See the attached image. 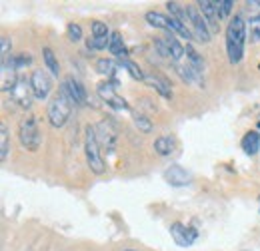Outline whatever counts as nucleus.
Masks as SVG:
<instances>
[{
	"label": "nucleus",
	"instance_id": "obj_33",
	"mask_svg": "<svg viewBox=\"0 0 260 251\" xmlns=\"http://www.w3.org/2000/svg\"><path fill=\"white\" fill-rule=\"evenodd\" d=\"M250 24V40L252 42H260V20L248 22Z\"/></svg>",
	"mask_w": 260,
	"mask_h": 251
},
{
	"label": "nucleus",
	"instance_id": "obj_28",
	"mask_svg": "<svg viewBox=\"0 0 260 251\" xmlns=\"http://www.w3.org/2000/svg\"><path fill=\"white\" fill-rule=\"evenodd\" d=\"M134 126H136L140 132H144V133H148V132L152 130V122L146 118V116H142V114H134Z\"/></svg>",
	"mask_w": 260,
	"mask_h": 251
},
{
	"label": "nucleus",
	"instance_id": "obj_6",
	"mask_svg": "<svg viewBox=\"0 0 260 251\" xmlns=\"http://www.w3.org/2000/svg\"><path fill=\"white\" fill-rule=\"evenodd\" d=\"M32 86H30V82H26L24 78H18L16 80V84L10 88V100L16 104V106H20L24 110H28L32 106Z\"/></svg>",
	"mask_w": 260,
	"mask_h": 251
},
{
	"label": "nucleus",
	"instance_id": "obj_5",
	"mask_svg": "<svg viewBox=\"0 0 260 251\" xmlns=\"http://www.w3.org/2000/svg\"><path fill=\"white\" fill-rule=\"evenodd\" d=\"M186 12H188V22L192 26V34L198 42H210V28L204 20V16L198 8V4H188L186 6Z\"/></svg>",
	"mask_w": 260,
	"mask_h": 251
},
{
	"label": "nucleus",
	"instance_id": "obj_27",
	"mask_svg": "<svg viewBox=\"0 0 260 251\" xmlns=\"http://www.w3.org/2000/svg\"><path fill=\"white\" fill-rule=\"evenodd\" d=\"M214 4H216V10H218V14H220V18H228L230 12H232V8H234V2H232V0H218V2H214Z\"/></svg>",
	"mask_w": 260,
	"mask_h": 251
},
{
	"label": "nucleus",
	"instance_id": "obj_7",
	"mask_svg": "<svg viewBox=\"0 0 260 251\" xmlns=\"http://www.w3.org/2000/svg\"><path fill=\"white\" fill-rule=\"evenodd\" d=\"M96 136H98V142L104 144L108 152H114V146L118 140V130H116V124L112 122V118H106L100 122V126L96 128Z\"/></svg>",
	"mask_w": 260,
	"mask_h": 251
},
{
	"label": "nucleus",
	"instance_id": "obj_20",
	"mask_svg": "<svg viewBox=\"0 0 260 251\" xmlns=\"http://www.w3.org/2000/svg\"><path fill=\"white\" fill-rule=\"evenodd\" d=\"M148 84H152V86L156 88V92L160 94V96H164V98H172V92H170V86L168 84L162 80V78H158V76H152V74H146V78H144Z\"/></svg>",
	"mask_w": 260,
	"mask_h": 251
},
{
	"label": "nucleus",
	"instance_id": "obj_12",
	"mask_svg": "<svg viewBox=\"0 0 260 251\" xmlns=\"http://www.w3.org/2000/svg\"><path fill=\"white\" fill-rule=\"evenodd\" d=\"M164 179L170 183V186L180 188V186H188L192 177L182 165H170L168 170L164 172Z\"/></svg>",
	"mask_w": 260,
	"mask_h": 251
},
{
	"label": "nucleus",
	"instance_id": "obj_14",
	"mask_svg": "<svg viewBox=\"0 0 260 251\" xmlns=\"http://www.w3.org/2000/svg\"><path fill=\"white\" fill-rule=\"evenodd\" d=\"M242 149H244L248 156L258 154V149H260V133L258 132H248L246 136L242 138Z\"/></svg>",
	"mask_w": 260,
	"mask_h": 251
},
{
	"label": "nucleus",
	"instance_id": "obj_21",
	"mask_svg": "<svg viewBox=\"0 0 260 251\" xmlns=\"http://www.w3.org/2000/svg\"><path fill=\"white\" fill-rule=\"evenodd\" d=\"M118 62H120V66H122V68H124L130 76H132V78H136V80H144V78H146V74L138 68V64H134L132 60H128V58L120 56V58H118Z\"/></svg>",
	"mask_w": 260,
	"mask_h": 251
},
{
	"label": "nucleus",
	"instance_id": "obj_26",
	"mask_svg": "<svg viewBox=\"0 0 260 251\" xmlns=\"http://www.w3.org/2000/svg\"><path fill=\"white\" fill-rule=\"evenodd\" d=\"M246 8V14H248V22H254V20H260V0H250V2L244 4Z\"/></svg>",
	"mask_w": 260,
	"mask_h": 251
},
{
	"label": "nucleus",
	"instance_id": "obj_31",
	"mask_svg": "<svg viewBox=\"0 0 260 251\" xmlns=\"http://www.w3.org/2000/svg\"><path fill=\"white\" fill-rule=\"evenodd\" d=\"M152 46L156 48V52L162 56V58H170V50H168V44H166V38H154Z\"/></svg>",
	"mask_w": 260,
	"mask_h": 251
},
{
	"label": "nucleus",
	"instance_id": "obj_16",
	"mask_svg": "<svg viewBox=\"0 0 260 251\" xmlns=\"http://www.w3.org/2000/svg\"><path fill=\"white\" fill-rule=\"evenodd\" d=\"M166 44H168V50H170V58L174 60V64H178V62H180L184 56H186V48L180 44V42H178L172 34L166 38Z\"/></svg>",
	"mask_w": 260,
	"mask_h": 251
},
{
	"label": "nucleus",
	"instance_id": "obj_10",
	"mask_svg": "<svg viewBox=\"0 0 260 251\" xmlns=\"http://www.w3.org/2000/svg\"><path fill=\"white\" fill-rule=\"evenodd\" d=\"M98 94L102 100H106V104H110L116 110H128V104L120 96H116V82H102L98 84Z\"/></svg>",
	"mask_w": 260,
	"mask_h": 251
},
{
	"label": "nucleus",
	"instance_id": "obj_1",
	"mask_svg": "<svg viewBox=\"0 0 260 251\" xmlns=\"http://www.w3.org/2000/svg\"><path fill=\"white\" fill-rule=\"evenodd\" d=\"M244 44H246V22L242 16H234L226 28V52L232 64H238L244 56Z\"/></svg>",
	"mask_w": 260,
	"mask_h": 251
},
{
	"label": "nucleus",
	"instance_id": "obj_18",
	"mask_svg": "<svg viewBox=\"0 0 260 251\" xmlns=\"http://www.w3.org/2000/svg\"><path fill=\"white\" fill-rule=\"evenodd\" d=\"M108 52L112 56H124V40L120 36V32H112L110 40H108Z\"/></svg>",
	"mask_w": 260,
	"mask_h": 251
},
{
	"label": "nucleus",
	"instance_id": "obj_32",
	"mask_svg": "<svg viewBox=\"0 0 260 251\" xmlns=\"http://www.w3.org/2000/svg\"><path fill=\"white\" fill-rule=\"evenodd\" d=\"M68 38L72 42H80L82 40V28H80L78 24H74V22H70L68 24Z\"/></svg>",
	"mask_w": 260,
	"mask_h": 251
},
{
	"label": "nucleus",
	"instance_id": "obj_17",
	"mask_svg": "<svg viewBox=\"0 0 260 251\" xmlns=\"http://www.w3.org/2000/svg\"><path fill=\"white\" fill-rule=\"evenodd\" d=\"M146 22H148L150 26H154V28H164V30L170 28V18L168 16L160 14V12H154V10L146 12Z\"/></svg>",
	"mask_w": 260,
	"mask_h": 251
},
{
	"label": "nucleus",
	"instance_id": "obj_22",
	"mask_svg": "<svg viewBox=\"0 0 260 251\" xmlns=\"http://www.w3.org/2000/svg\"><path fill=\"white\" fill-rule=\"evenodd\" d=\"M166 8L170 10V16H172V18L180 20V22H184V24H190V22H188V12H186L184 6H180L178 2H168Z\"/></svg>",
	"mask_w": 260,
	"mask_h": 251
},
{
	"label": "nucleus",
	"instance_id": "obj_4",
	"mask_svg": "<svg viewBox=\"0 0 260 251\" xmlns=\"http://www.w3.org/2000/svg\"><path fill=\"white\" fill-rule=\"evenodd\" d=\"M70 110H72L70 100L62 92H58L50 100V104H48V120H50V126L52 128H62L64 124H66V120L70 118Z\"/></svg>",
	"mask_w": 260,
	"mask_h": 251
},
{
	"label": "nucleus",
	"instance_id": "obj_25",
	"mask_svg": "<svg viewBox=\"0 0 260 251\" xmlns=\"http://www.w3.org/2000/svg\"><path fill=\"white\" fill-rule=\"evenodd\" d=\"M96 70H98L100 74H104V76H112L114 70H116V64L112 62L110 58H102V60L96 62Z\"/></svg>",
	"mask_w": 260,
	"mask_h": 251
},
{
	"label": "nucleus",
	"instance_id": "obj_11",
	"mask_svg": "<svg viewBox=\"0 0 260 251\" xmlns=\"http://www.w3.org/2000/svg\"><path fill=\"white\" fill-rule=\"evenodd\" d=\"M170 236L180 247H190L198 237V231L192 227H184L182 223H172L170 225Z\"/></svg>",
	"mask_w": 260,
	"mask_h": 251
},
{
	"label": "nucleus",
	"instance_id": "obj_8",
	"mask_svg": "<svg viewBox=\"0 0 260 251\" xmlns=\"http://www.w3.org/2000/svg\"><path fill=\"white\" fill-rule=\"evenodd\" d=\"M60 92L70 100L72 106H74V104H84V102H86V88H84L78 80H74V78L64 80L62 86H60Z\"/></svg>",
	"mask_w": 260,
	"mask_h": 251
},
{
	"label": "nucleus",
	"instance_id": "obj_19",
	"mask_svg": "<svg viewBox=\"0 0 260 251\" xmlns=\"http://www.w3.org/2000/svg\"><path fill=\"white\" fill-rule=\"evenodd\" d=\"M42 56H44V64H46L48 72H50L52 76H58V74H60V64H58L56 54L52 52L50 48H44V50H42Z\"/></svg>",
	"mask_w": 260,
	"mask_h": 251
},
{
	"label": "nucleus",
	"instance_id": "obj_9",
	"mask_svg": "<svg viewBox=\"0 0 260 251\" xmlns=\"http://www.w3.org/2000/svg\"><path fill=\"white\" fill-rule=\"evenodd\" d=\"M30 86H32V94H34L36 100H46L48 94H50V90H52V82L46 76V72L34 70L30 76Z\"/></svg>",
	"mask_w": 260,
	"mask_h": 251
},
{
	"label": "nucleus",
	"instance_id": "obj_15",
	"mask_svg": "<svg viewBox=\"0 0 260 251\" xmlns=\"http://www.w3.org/2000/svg\"><path fill=\"white\" fill-rule=\"evenodd\" d=\"M174 146H176V142H174L172 136H160V138H156V142H154V152H156L158 156H168V154H172Z\"/></svg>",
	"mask_w": 260,
	"mask_h": 251
},
{
	"label": "nucleus",
	"instance_id": "obj_3",
	"mask_svg": "<svg viewBox=\"0 0 260 251\" xmlns=\"http://www.w3.org/2000/svg\"><path fill=\"white\" fill-rule=\"evenodd\" d=\"M18 140L22 144V148H26L28 152H36L40 148V132H38V124L34 116H26L18 124Z\"/></svg>",
	"mask_w": 260,
	"mask_h": 251
},
{
	"label": "nucleus",
	"instance_id": "obj_35",
	"mask_svg": "<svg viewBox=\"0 0 260 251\" xmlns=\"http://www.w3.org/2000/svg\"><path fill=\"white\" fill-rule=\"evenodd\" d=\"M126 251H134V249H126Z\"/></svg>",
	"mask_w": 260,
	"mask_h": 251
},
{
	"label": "nucleus",
	"instance_id": "obj_23",
	"mask_svg": "<svg viewBox=\"0 0 260 251\" xmlns=\"http://www.w3.org/2000/svg\"><path fill=\"white\" fill-rule=\"evenodd\" d=\"M186 62L192 66V68H196V70H200V72H202V68H204V60L200 58V54H198L192 46H186Z\"/></svg>",
	"mask_w": 260,
	"mask_h": 251
},
{
	"label": "nucleus",
	"instance_id": "obj_30",
	"mask_svg": "<svg viewBox=\"0 0 260 251\" xmlns=\"http://www.w3.org/2000/svg\"><path fill=\"white\" fill-rule=\"evenodd\" d=\"M108 40H110V36L108 38H96V36H92V38H88L86 40V46H88V50H108Z\"/></svg>",
	"mask_w": 260,
	"mask_h": 251
},
{
	"label": "nucleus",
	"instance_id": "obj_2",
	"mask_svg": "<svg viewBox=\"0 0 260 251\" xmlns=\"http://www.w3.org/2000/svg\"><path fill=\"white\" fill-rule=\"evenodd\" d=\"M84 152H86V162H88V167H90V170H92L96 176L104 174L106 165H104V160H102V156H100V142H98V136H96V128H92V126L86 128Z\"/></svg>",
	"mask_w": 260,
	"mask_h": 251
},
{
	"label": "nucleus",
	"instance_id": "obj_24",
	"mask_svg": "<svg viewBox=\"0 0 260 251\" xmlns=\"http://www.w3.org/2000/svg\"><path fill=\"white\" fill-rule=\"evenodd\" d=\"M10 152V146H8V128L6 124H0V158L6 160Z\"/></svg>",
	"mask_w": 260,
	"mask_h": 251
},
{
	"label": "nucleus",
	"instance_id": "obj_13",
	"mask_svg": "<svg viewBox=\"0 0 260 251\" xmlns=\"http://www.w3.org/2000/svg\"><path fill=\"white\" fill-rule=\"evenodd\" d=\"M198 8H200V12H202V16H204V20H206L210 32L218 30V26H220V24H218V22H220V14H218V10H216V4L210 2V0H200V2H198Z\"/></svg>",
	"mask_w": 260,
	"mask_h": 251
},
{
	"label": "nucleus",
	"instance_id": "obj_29",
	"mask_svg": "<svg viewBox=\"0 0 260 251\" xmlns=\"http://www.w3.org/2000/svg\"><path fill=\"white\" fill-rule=\"evenodd\" d=\"M90 28H92V36H96V38H108V26L104 22L94 20L90 24Z\"/></svg>",
	"mask_w": 260,
	"mask_h": 251
},
{
	"label": "nucleus",
	"instance_id": "obj_34",
	"mask_svg": "<svg viewBox=\"0 0 260 251\" xmlns=\"http://www.w3.org/2000/svg\"><path fill=\"white\" fill-rule=\"evenodd\" d=\"M8 50H10V38L2 36V58H8Z\"/></svg>",
	"mask_w": 260,
	"mask_h": 251
}]
</instances>
